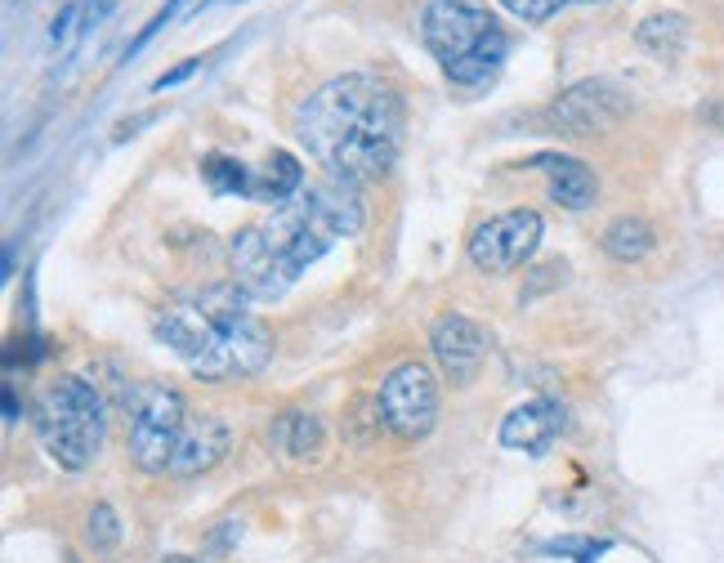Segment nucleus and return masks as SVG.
I'll use <instances>...</instances> for the list:
<instances>
[{
	"label": "nucleus",
	"instance_id": "8",
	"mask_svg": "<svg viewBox=\"0 0 724 563\" xmlns=\"http://www.w3.org/2000/svg\"><path fill=\"white\" fill-rule=\"evenodd\" d=\"M626 112H631V99H626L622 85L604 81V76H586V81L568 85L559 99H550L541 121H546L555 135L595 139V135H608L613 126H622Z\"/></svg>",
	"mask_w": 724,
	"mask_h": 563
},
{
	"label": "nucleus",
	"instance_id": "28",
	"mask_svg": "<svg viewBox=\"0 0 724 563\" xmlns=\"http://www.w3.org/2000/svg\"><path fill=\"white\" fill-rule=\"evenodd\" d=\"M206 5H233V0H206Z\"/></svg>",
	"mask_w": 724,
	"mask_h": 563
},
{
	"label": "nucleus",
	"instance_id": "10",
	"mask_svg": "<svg viewBox=\"0 0 724 563\" xmlns=\"http://www.w3.org/2000/svg\"><path fill=\"white\" fill-rule=\"evenodd\" d=\"M228 260H233V282L242 286L251 300H278V295H287L291 278L282 273L278 255L269 251V242H264L260 224L237 228L233 246H228Z\"/></svg>",
	"mask_w": 724,
	"mask_h": 563
},
{
	"label": "nucleus",
	"instance_id": "12",
	"mask_svg": "<svg viewBox=\"0 0 724 563\" xmlns=\"http://www.w3.org/2000/svg\"><path fill=\"white\" fill-rule=\"evenodd\" d=\"M559 434H564V407L555 398H528L501 421V447L523 456H546Z\"/></svg>",
	"mask_w": 724,
	"mask_h": 563
},
{
	"label": "nucleus",
	"instance_id": "22",
	"mask_svg": "<svg viewBox=\"0 0 724 563\" xmlns=\"http://www.w3.org/2000/svg\"><path fill=\"white\" fill-rule=\"evenodd\" d=\"M564 5L568 0H501V9H510L523 23H546V18H555Z\"/></svg>",
	"mask_w": 724,
	"mask_h": 563
},
{
	"label": "nucleus",
	"instance_id": "15",
	"mask_svg": "<svg viewBox=\"0 0 724 563\" xmlns=\"http://www.w3.org/2000/svg\"><path fill=\"white\" fill-rule=\"evenodd\" d=\"M269 438L287 461H313L322 456V443H327V429L313 412H282L278 421L269 425Z\"/></svg>",
	"mask_w": 724,
	"mask_h": 563
},
{
	"label": "nucleus",
	"instance_id": "21",
	"mask_svg": "<svg viewBox=\"0 0 724 563\" xmlns=\"http://www.w3.org/2000/svg\"><path fill=\"white\" fill-rule=\"evenodd\" d=\"M188 5H193V0H166V5H161L157 14L148 18V27H144V32H139L135 41H130V54H139V50H144V45L152 41V36H157V32H166V23H175V18L184 14Z\"/></svg>",
	"mask_w": 724,
	"mask_h": 563
},
{
	"label": "nucleus",
	"instance_id": "1",
	"mask_svg": "<svg viewBox=\"0 0 724 563\" xmlns=\"http://www.w3.org/2000/svg\"><path fill=\"white\" fill-rule=\"evenodd\" d=\"M295 135L327 175L367 184L389 175L403 152V99L380 76H336L295 108Z\"/></svg>",
	"mask_w": 724,
	"mask_h": 563
},
{
	"label": "nucleus",
	"instance_id": "3",
	"mask_svg": "<svg viewBox=\"0 0 724 563\" xmlns=\"http://www.w3.org/2000/svg\"><path fill=\"white\" fill-rule=\"evenodd\" d=\"M362 219H367V211H362L358 184L327 175V179H318V184L300 188L291 202L273 206V215L260 224V233H264V242H269V251L278 255L282 273L295 282L336 242L358 237Z\"/></svg>",
	"mask_w": 724,
	"mask_h": 563
},
{
	"label": "nucleus",
	"instance_id": "20",
	"mask_svg": "<svg viewBox=\"0 0 724 563\" xmlns=\"http://www.w3.org/2000/svg\"><path fill=\"white\" fill-rule=\"evenodd\" d=\"M85 541L94 546V555H112L121 546V519L112 505H94L85 519Z\"/></svg>",
	"mask_w": 724,
	"mask_h": 563
},
{
	"label": "nucleus",
	"instance_id": "13",
	"mask_svg": "<svg viewBox=\"0 0 724 563\" xmlns=\"http://www.w3.org/2000/svg\"><path fill=\"white\" fill-rule=\"evenodd\" d=\"M228 443H233V438H228V425L219 421V416L193 412L184 438H179L175 461H170V479H197V474L215 470V465L228 456Z\"/></svg>",
	"mask_w": 724,
	"mask_h": 563
},
{
	"label": "nucleus",
	"instance_id": "6",
	"mask_svg": "<svg viewBox=\"0 0 724 563\" xmlns=\"http://www.w3.org/2000/svg\"><path fill=\"white\" fill-rule=\"evenodd\" d=\"M126 412H130V456L144 474H170V461L179 452V438H184L188 412L184 394L157 380H144L126 394Z\"/></svg>",
	"mask_w": 724,
	"mask_h": 563
},
{
	"label": "nucleus",
	"instance_id": "14",
	"mask_svg": "<svg viewBox=\"0 0 724 563\" xmlns=\"http://www.w3.org/2000/svg\"><path fill=\"white\" fill-rule=\"evenodd\" d=\"M528 166H541L550 179V202L564 206V211H586L599 197V179L586 161L564 157V152H537Z\"/></svg>",
	"mask_w": 724,
	"mask_h": 563
},
{
	"label": "nucleus",
	"instance_id": "9",
	"mask_svg": "<svg viewBox=\"0 0 724 563\" xmlns=\"http://www.w3.org/2000/svg\"><path fill=\"white\" fill-rule=\"evenodd\" d=\"M541 233H546V219L537 211H506V215H492L483 219L479 228L470 233L465 251H470V264L479 273H514L537 255L541 246Z\"/></svg>",
	"mask_w": 724,
	"mask_h": 563
},
{
	"label": "nucleus",
	"instance_id": "27",
	"mask_svg": "<svg viewBox=\"0 0 724 563\" xmlns=\"http://www.w3.org/2000/svg\"><path fill=\"white\" fill-rule=\"evenodd\" d=\"M166 563H197V559H184V555H170Z\"/></svg>",
	"mask_w": 724,
	"mask_h": 563
},
{
	"label": "nucleus",
	"instance_id": "16",
	"mask_svg": "<svg viewBox=\"0 0 724 563\" xmlns=\"http://www.w3.org/2000/svg\"><path fill=\"white\" fill-rule=\"evenodd\" d=\"M599 242H604L608 260L640 264V260H649V255L657 251V228L644 215H622V219H613V224L604 228V237H599Z\"/></svg>",
	"mask_w": 724,
	"mask_h": 563
},
{
	"label": "nucleus",
	"instance_id": "11",
	"mask_svg": "<svg viewBox=\"0 0 724 563\" xmlns=\"http://www.w3.org/2000/svg\"><path fill=\"white\" fill-rule=\"evenodd\" d=\"M430 353L456 385H465V380L479 371L483 353H488V336H483V327L474 318H465V313H438L430 327Z\"/></svg>",
	"mask_w": 724,
	"mask_h": 563
},
{
	"label": "nucleus",
	"instance_id": "18",
	"mask_svg": "<svg viewBox=\"0 0 724 563\" xmlns=\"http://www.w3.org/2000/svg\"><path fill=\"white\" fill-rule=\"evenodd\" d=\"M635 41L640 50H649L657 63H675L689 45V18L684 14H649L635 27Z\"/></svg>",
	"mask_w": 724,
	"mask_h": 563
},
{
	"label": "nucleus",
	"instance_id": "24",
	"mask_svg": "<svg viewBox=\"0 0 724 563\" xmlns=\"http://www.w3.org/2000/svg\"><path fill=\"white\" fill-rule=\"evenodd\" d=\"M76 18H81V5H63V9H59V18H54V23H50V41H54V45H59V41H68Z\"/></svg>",
	"mask_w": 724,
	"mask_h": 563
},
{
	"label": "nucleus",
	"instance_id": "7",
	"mask_svg": "<svg viewBox=\"0 0 724 563\" xmlns=\"http://www.w3.org/2000/svg\"><path fill=\"white\" fill-rule=\"evenodd\" d=\"M376 412L380 425L389 429L403 443H416L425 438L438 421V376L430 362H398L385 380H380L376 394Z\"/></svg>",
	"mask_w": 724,
	"mask_h": 563
},
{
	"label": "nucleus",
	"instance_id": "29",
	"mask_svg": "<svg viewBox=\"0 0 724 563\" xmlns=\"http://www.w3.org/2000/svg\"><path fill=\"white\" fill-rule=\"evenodd\" d=\"M568 5H573V0H568ZM586 5H599V0H586Z\"/></svg>",
	"mask_w": 724,
	"mask_h": 563
},
{
	"label": "nucleus",
	"instance_id": "23",
	"mask_svg": "<svg viewBox=\"0 0 724 563\" xmlns=\"http://www.w3.org/2000/svg\"><path fill=\"white\" fill-rule=\"evenodd\" d=\"M193 72H202V59H184L179 68H170V72H161L157 81H152V94H161V90H170V85H184Z\"/></svg>",
	"mask_w": 724,
	"mask_h": 563
},
{
	"label": "nucleus",
	"instance_id": "5",
	"mask_svg": "<svg viewBox=\"0 0 724 563\" xmlns=\"http://www.w3.org/2000/svg\"><path fill=\"white\" fill-rule=\"evenodd\" d=\"M32 425H36V438H41L45 456H50L59 470L76 474L103 452L108 407H103V394L90 380L54 376L50 385H41V394H36Z\"/></svg>",
	"mask_w": 724,
	"mask_h": 563
},
{
	"label": "nucleus",
	"instance_id": "25",
	"mask_svg": "<svg viewBox=\"0 0 724 563\" xmlns=\"http://www.w3.org/2000/svg\"><path fill=\"white\" fill-rule=\"evenodd\" d=\"M23 421V407H18V389L5 385V425H18Z\"/></svg>",
	"mask_w": 724,
	"mask_h": 563
},
{
	"label": "nucleus",
	"instance_id": "26",
	"mask_svg": "<svg viewBox=\"0 0 724 563\" xmlns=\"http://www.w3.org/2000/svg\"><path fill=\"white\" fill-rule=\"evenodd\" d=\"M702 121H716V126H724V108H711V103H707V108H702Z\"/></svg>",
	"mask_w": 724,
	"mask_h": 563
},
{
	"label": "nucleus",
	"instance_id": "17",
	"mask_svg": "<svg viewBox=\"0 0 724 563\" xmlns=\"http://www.w3.org/2000/svg\"><path fill=\"white\" fill-rule=\"evenodd\" d=\"M300 188H304L300 157H295V152H282V148L269 152V161H264V166L255 170V179H251V197H255V202H273V206L291 202Z\"/></svg>",
	"mask_w": 724,
	"mask_h": 563
},
{
	"label": "nucleus",
	"instance_id": "4",
	"mask_svg": "<svg viewBox=\"0 0 724 563\" xmlns=\"http://www.w3.org/2000/svg\"><path fill=\"white\" fill-rule=\"evenodd\" d=\"M421 41L447 81L465 90L488 85L510 54V36L488 9V0H425Z\"/></svg>",
	"mask_w": 724,
	"mask_h": 563
},
{
	"label": "nucleus",
	"instance_id": "19",
	"mask_svg": "<svg viewBox=\"0 0 724 563\" xmlns=\"http://www.w3.org/2000/svg\"><path fill=\"white\" fill-rule=\"evenodd\" d=\"M202 179L215 188V193H242V197H251V179H255V170H246L237 157L211 152V157L202 161Z\"/></svg>",
	"mask_w": 724,
	"mask_h": 563
},
{
	"label": "nucleus",
	"instance_id": "2",
	"mask_svg": "<svg viewBox=\"0 0 724 563\" xmlns=\"http://www.w3.org/2000/svg\"><path fill=\"white\" fill-rule=\"evenodd\" d=\"M152 336L202 380H246L273 362V331L251 313V295L237 282L161 304L152 313Z\"/></svg>",
	"mask_w": 724,
	"mask_h": 563
}]
</instances>
